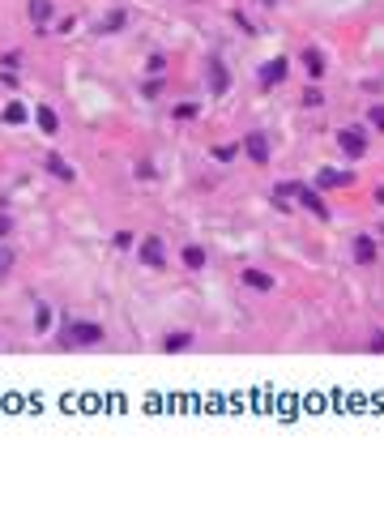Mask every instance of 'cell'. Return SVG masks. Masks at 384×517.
Returning <instances> with one entry per match:
<instances>
[{
    "instance_id": "obj_1",
    "label": "cell",
    "mask_w": 384,
    "mask_h": 517,
    "mask_svg": "<svg viewBox=\"0 0 384 517\" xmlns=\"http://www.w3.org/2000/svg\"><path fill=\"white\" fill-rule=\"evenodd\" d=\"M98 342H102V325H94V321H69L65 334H60V346H69V351L98 346Z\"/></svg>"
},
{
    "instance_id": "obj_2",
    "label": "cell",
    "mask_w": 384,
    "mask_h": 517,
    "mask_svg": "<svg viewBox=\"0 0 384 517\" xmlns=\"http://www.w3.org/2000/svg\"><path fill=\"white\" fill-rule=\"evenodd\" d=\"M338 145H342L346 159H363V154H367V133L363 129H342L338 133Z\"/></svg>"
},
{
    "instance_id": "obj_3",
    "label": "cell",
    "mask_w": 384,
    "mask_h": 517,
    "mask_svg": "<svg viewBox=\"0 0 384 517\" xmlns=\"http://www.w3.org/2000/svg\"><path fill=\"white\" fill-rule=\"evenodd\" d=\"M286 73H291V60H286V56H273L269 65H260V73H256V77H260V86H278Z\"/></svg>"
},
{
    "instance_id": "obj_4",
    "label": "cell",
    "mask_w": 384,
    "mask_h": 517,
    "mask_svg": "<svg viewBox=\"0 0 384 517\" xmlns=\"http://www.w3.org/2000/svg\"><path fill=\"white\" fill-rule=\"evenodd\" d=\"M162 261H167V252H162V240H158V235L141 240V266H150V270H162Z\"/></svg>"
},
{
    "instance_id": "obj_5",
    "label": "cell",
    "mask_w": 384,
    "mask_h": 517,
    "mask_svg": "<svg viewBox=\"0 0 384 517\" xmlns=\"http://www.w3.org/2000/svg\"><path fill=\"white\" fill-rule=\"evenodd\" d=\"M209 90L213 94H227L231 90V73H227V65L218 60V56H209Z\"/></svg>"
},
{
    "instance_id": "obj_6",
    "label": "cell",
    "mask_w": 384,
    "mask_h": 517,
    "mask_svg": "<svg viewBox=\"0 0 384 517\" xmlns=\"http://www.w3.org/2000/svg\"><path fill=\"white\" fill-rule=\"evenodd\" d=\"M355 176L350 171H333V167H324V171H316V188H346Z\"/></svg>"
},
{
    "instance_id": "obj_7",
    "label": "cell",
    "mask_w": 384,
    "mask_h": 517,
    "mask_svg": "<svg viewBox=\"0 0 384 517\" xmlns=\"http://www.w3.org/2000/svg\"><path fill=\"white\" fill-rule=\"evenodd\" d=\"M244 150L252 154V163H269V141H265L260 133H248V137H244Z\"/></svg>"
},
{
    "instance_id": "obj_8",
    "label": "cell",
    "mask_w": 384,
    "mask_h": 517,
    "mask_svg": "<svg viewBox=\"0 0 384 517\" xmlns=\"http://www.w3.org/2000/svg\"><path fill=\"white\" fill-rule=\"evenodd\" d=\"M303 69H307V77H312V81H320V77H324V56H320V47H307V51H303Z\"/></svg>"
},
{
    "instance_id": "obj_9",
    "label": "cell",
    "mask_w": 384,
    "mask_h": 517,
    "mask_svg": "<svg viewBox=\"0 0 384 517\" xmlns=\"http://www.w3.org/2000/svg\"><path fill=\"white\" fill-rule=\"evenodd\" d=\"M355 261H359V266H371V261H376V240H371V235H359V240H355Z\"/></svg>"
},
{
    "instance_id": "obj_10",
    "label": "cell",
    "mask_w": 384,
    "mask_h": 517,
    "mask_svg": "<svg viewBox=\"0 0 384 517\" xmlns=\"http://www.w3.org/2000/svg\"><path fill=\"white\" fill-rule=\"evenodd\" d=\"M47 171L56 176V180H65V184H73V180H77V176H73V167L60 159V154H47Z\"/></svg>"
},
{
    "instance_id": "obj_11",
    "label": "cell",
    "mask_w": 384,
    "mask_h": 517,
    "mask_svg": "<svg viewBox=\"0 0 384 517\" xmlns=\"http://www.w3.org/2000/svg\"><path fill=\"white\" fill-rule=\"evenodd\" d=\"M34 120H39V129H43L47 137H56V133H60V116L51 112V107H39V112H34Z\"/></svg>"
},
{
    "instance_id": "obj_12",
    "label": "cell",
    "mask_w": 384,
    "mask_h": 517,
    "mask_svg": "<svg viewBox=\"0 0 384 517\" xmlns=\"http://www.w3.org/2000/svg\"><path fill=\"white\" fill-rule=\"evenodd\" d=\"M192 346V334L188 329H180V334H167L162 338V351H171V355H180V351H188Z\"/></svg>"
},
{
    "instance_id": "obj_13",
    "label": "cell",
    "mask_w": 384,
    "mask_h": 517,
    "mask_svg": "<svg viewBox=\"0 0 384 517\" xmlns=\"http://www.w3.org/2000/svg\"><path fill=\"white\" fill-rule=\"evenodd\" d=\"M244 287H252V291H273V278H269L265 270H244Z\"/></svg>"
},
{
    "instance_id": "obj_14",
    "label": "cell",
    "mask_w": 384,
    "mask_h": 517,
    "mask_svg": "<svg viewBox=\"0 0 384 517\" xmlns=\"http://www.w3.org/2000/svg\"><path fill=\"white\" fill-rule=\"evenodd\" d=\"M47 18H51V0H30V22L47 26Z\"/></svg>"
},
{
    "instance_id": "obj_15",
    "label": "cell",
    "mask_w": 384,
    "mask_h": 517,
    "mask_svg": "<svg viewBox=\"0 0 384 517\" xmlns=\"http://www.w3.org/2000/svg\"><path fill=\"white\" fill-rule=\"evenodd\" d=\"M0 120H5V124H26V107H22V103H5Z\"/></svg>"
},
{
    "instance_id": "obj_16",
    "label": "cell",
    "mask_w": 384,
    "mask_h": 517,
    "mask_svg": "<svg viewBox=\"0 0 384 517\" xmlns=\"http://www.w3.org/2000/svg\"><path fill=\"white\" fill-rule=\"evenodd\" d=\"M124 22H128V13H124V9H112V13L102 18V26H98V30H102V34H112V30H120Z\"/></svg>"
},
{
    "instance_id": "obj_17",
    "label": "cell",
    "mask_w": 384,
    "mask_h": 517,
    "mask_svg": "<svg viewBox=\"0 0 384 517\" xmlns=\"http://www.w3.org/2000/svg\"><path fill=\"white\" fill-rule=\"evenodd\" d=\"M184 266H188V270H201V266H205V248H201V244H188V248H184Z\"/></svg>"
},
{
    "instance_id": "obj_18",
    "label": "cell",
    "mask_w": 384,
    "mask_h": 517,
    "mask_svg": "<svg viewBox=\"0 0 384 517\" xmlns=\"http://www.w3.org/2000/svg\"><path fill=\"white\" fill-rule=\"evenodd\" d=\"M9 270H13V248H5V244H0V282L9 278Z\"/></svg>"
},
{
    "instance_id": "obj_19",
    "label": "cell",
    "mask_w": 384,
    "mask_h": 517,
    "mask_svg": "<svg viewBox=\"0 0 384 517\" xmlns=\"http://www.w3.org/2000/svg\"><path fill=\"white\" fill-rule=\"evenodd\" d=\"M176 120H197V103H176Z\"/></svg>"
},
{
    "instance_id": "obj_20",
    "label": "cell",
    "mask_w": 384,
    "mask_h": 517,
    "mask_svg": "<svg viewBox=\"0 0 384 517\" xmlns=\"http://www.w3.org/2000/svg\"><path fill=\"white\" fill-rule=\"evenodd\" d=\"M235 154H239V145H213V159H218V163H231Z\"/></svg>"
},
{
    "instance_id": "obj_21",
    "label": "cell",
    "mask_w": 384,
    "mask_h": 517,
    "mask_svg": "<svg viewBox=\"0 0 384 517\" xmlns=\"http://www.w3.org/2000/svg\"><path fill=\"white\" fill-rule=\"evenodd\" d=\"M47 325H51V308H47V303H39V313H34V329L43 334Z\"/></svg>"
},
{
    "instance_id": "obj_22",
    "label": "cell",
    "mask_w": 384,
    "mask_h": 517,
    "mask_svg": "<svg viewBox=\"0 0 384 517\" xmlns=\"http://www.w3.org/2000/svg\"><path fill=\"white\" fill-rule=\"evenodd\" d=\"M320 103H324V94L312 86V90H303V107H320Z\"/></svg>"
},
{
    "instance_id": "obj_23",
    "label": "cell",
    "mask_w": 384,
    "mask_h": 517,
    "mask_svg": "<svg viewBox=\"0 0 384 517\" xmlns=\"http://www.w3.org/2000/svg\"><path fill=\"white\" fill-rule=\"evenodd\" d=\"M112 244H116V248H133V231H116Z\"/></svg>"
},
{
    "instance_id": "obj_24",
    "label": "cell",
    "mask_w": 384,
    "mask_h": 517,
    "mask_svg": "<svg viewBox=\"0 0 384 517\" xmlns=\"http://www.w3.org/2000/svg\"><path fill=\"white\" fill-rule=\"evenodd\" d=\"M367 120H371V124L384 133V107H371V112H367Z\"/></svg>"
},
{
    "instance_id": "obj_25",
    "label": "cell",
    "mask_w": 384,
    "mask_h": 517,
    "mask_svg": "<svg viewBox=\"0 0 384 517\" xmlns=\"http://www.w3.org/2000/svg\"><path fill=\"white\" fill-rule=\"evenodd\" d=\"M137 180H154V163H137Z\"/></svg>"
},
{
    "instance_id": "obj_26",
    "label": "cell",
    "mask_w": 384,
    "mask_h": 517,
    "mask_svg": "<svg viewBox=\"0 0 384 517\" xmlns=\"http://www.w3.org/2000/svg\"><path fill=\"white\" fill-rule=\"evenodd\" d=\"M162 69H167V60H162V56H150V73H158V77H162Z\"/></svg>"
},
{
    "instance_id": "obj_27",
    "label": "cell",
    "mask_w": 384,
    "mask_h": 517,
    "mask_svg": "<svg viewBox=\"0 0 384 517\" xmlns=\"http://www.w3.org/2000/svg\"><path fill=\"white\" fill-rule=\"evenodd\" d=\"M9 231H13V218H9V214H0V240H5Z\"/></svg>"
},
{
    "instance_id": "obj_28",
    "label": "cell",
    "mask_w": 384,
    "mask_h": 517,
    "mask_svg": "<svg viewBox=\"0 0 384 517\" xmlns=\"http://www.w3.org/2000/svg\"><path fill=\"white\" fill-rule=\"evenodd\" d=\"M371 351H376V355H384V334H376V338H371Z\"/></svg>"
},
{
    "instance_id": "obj_29",
    "label": "cell",
    "mask_w": 384,
    "mask_h": 517,
    "mask_svg": "<svg viewBox=\"0 0 384 517\" xmlns=\"http://www.w3.org/2000/svg\"><path fill=\"white\" fill-rule=\"evenodd\" d=\"M376 201H380V205H384V188H376Z\"/></svg>"
},
{
    "instance_id": "obj_30",
    "label": "cell",
    "mask_w": 384,
    "mask_h": 517,
    "mask_svg": "<svg viewBox=\"0 0 384 517\" xmlns=\"http://www.w3.org/2000/svg\"><path fill=\"white\" fill-rule=\"evenodd\" d=\"M265 5H278V0H265Z\"/></svg>"
}]
</instances>
